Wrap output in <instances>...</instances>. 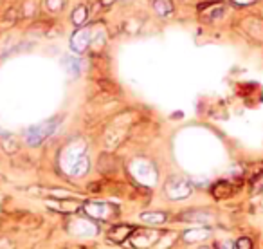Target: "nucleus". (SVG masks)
<instances>
[{"label":"nucleus","mask_w":263,"mask_h":249,"mask_svg":"<svg viewBox=\"0 0 263 249\" xmlns=\"http://www.w3.org/2000/svg\"><path fill=\"white\" fill-rule=\"evenodd\" d=\"M63 63H65L67 71H69L72 76L79 74V60L78 58H70V56H67V58L63 60Z\"/></svg>","instance_id":"obj_8"},{"label":"nucleus","mask_w":263,"mask_h":249,"mask_svg":"<svg viewBox=\"0 0 263 249\" xmlns=\"http://www.w3.org/2000/svg\"><path fill=\"white\" fill-rule=\"evenodd\" d=\"M58 124H60V117H53V119H47V121H43V123L33 124V127L25 132L27 145L38 146L40 143H43L47 137L53 136V132L58 129Z\"/></svg>","instance_id":"obj_1"},{"label":"nucleus","mask_w":263,"mask_h":249,"mask_svg":"<svg viewBox=\"0 0 263 249\" xmlns=\"http://www.w3.org/2000/svg\"><path fill=\"white\" fill-rule=\"evenodd\" d=\"M153 9L159 13L160 17H168L173 13V4L169 0H153Z\"/></svg>","instance_id":"obj_5"},{"label":"nucleus","mask_w":263,"mask_h":249,"mask_svg":"<svg viewBox=\"0 0 263 249\" xmlns=\"http://www.w3.org/2000/svg\"><path fill=\"white\" fill-rule=\"evenodd\" d=\"M235 4H240V6H249V4H254L256 0H233Z\"/></svg>","instance_id":"obj_12"},{"label":"nucleus","mask_w":263,"mask_h":249,"mask_svg":"<svg viewBox=\"0 0 263 249\" xmlns=\"http://www.w3.org/2000/svg\"><path fill=\"white\" fill-rule=\"evenodd\" d=\"M89 20V6L86 4H79L78 8L72 11V24L78 25V27H83Z\"/></svg>","instance_id":"obj_4"},{"label":"nucleus","mask_w":263,"mask_h":249,"mask_svg":"<svg viewBox=\"0 0 263 249\" xmlns=\"http://www.w3.org/2000/svg\"><path fill=\"white\" fill-rule=\"evenodd\" d=\"M91 42H92L91 29H89V27H79V29H76L74 33H72V36H70V49L74 51V53L81 54L89 49Z\"/></svg>","instance_id":"obj_2"},{"label":"nucleus","mask_w":263,"mask_h":249,"mask_svg":"<svg viewBox=\"0 0 263 249\" xmlns=\"http://www.w3.org/2000/svg\"><path fill=\"white\" fill-rule=\"evenodd\" d=\"M46 6L51 13H60L67 6V0H46Z\"/></svg>","instance_id":"obj_9"},{"label":"nucleus","mask_w":263,"mask_h":249,"mask_svg":"<svg viewBox=\"0 0 263 249\" xmlns=\"http://www.w3.org/2000/svg\"><path fill=\"white\" fill-rule=\"evenodd\" d=\"M166 190H168L169 197H173V199H181V197L189 195V184L186 183V181H182V179H173V181H169Z\"/></svg>","instance_id":"obj_3"},{"label":"nucleus","mask_w":263,"mask_h":249,"mask_svg":"<svg viewBox=\"0 0 263 249\" xmlns=\"http://www.w3.org/2000/svg\"><path fill=\"white\" fill-rule=\"evenodd\" d=\"M238 247L240 249H251V242L247 240V238H242V240L238 242Z\"/></svg>","instance_id":"obj_11"},{"label":"nucleus","mask_w":263,"mask_h":249,"mask_svg":"<svg viewBox=\"0 0 263 249\" xmlns=\"http://www.w3.org/2000/svg\"><path fill=\"white\" fill-rule=\"evenodd\" d=\"M98 83H99V87H107L105 91H108V92H119V89H117V85H115V83L105 81V79H101V81H98Z\"/></svg>","instance_id":"obj_10"},{"label":"nucleus","mask_w":263,"mask_h":249,"mask_svg":"<svg viewBox=\"0 0 263 249\" xmlns=\"http://www.w3.org/2000/svg\"><path fill=\"white\" fill-rule=\"evenodd\" d=\"M231 191H233V188H231V184L226 183V181H222V183H218L213 186L214 197H227V195H231Z\"/></svg>","instance_id":"obj_6"},{"label":"nucleus","mask_w":263,"mask_h":249,"mask_svg":"<svg viewBox=\"0 0 263 249\" xmlns=\"http://www.w3.org/2000/svg\"><path fill=\"white\" fill-rule=\"evenodd\" d=\"M101 2H103V6H110L114 0H101Z\"/></svg>","instance_id":"obj_13"},{"label":"nucleus","mask_w":263,"mask_h":249,"mask_svg":"<svg viewBox=\"0 0 263 249\" xmlns=\"http://www.w3.org/2000/svg\"><path fill=\"white\" fill-rule=\"evenodd\" d=\"M141 219H143L144 222H148V224H160V222L166 220V215L164 213H143Z\"/></svg>","instance_id":"obj_7"}]
</instances>
